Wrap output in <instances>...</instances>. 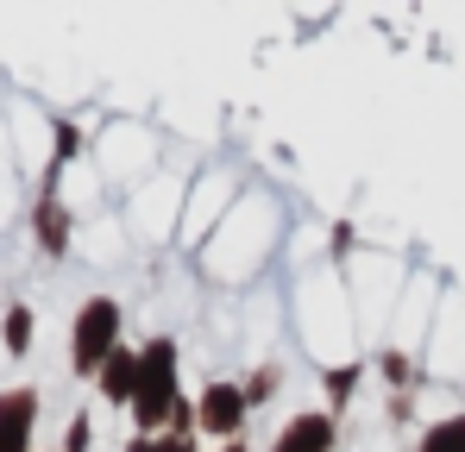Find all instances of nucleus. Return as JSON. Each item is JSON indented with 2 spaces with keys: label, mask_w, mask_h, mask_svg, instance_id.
<instances>
[{
  "label": "nucleus",
  "mask_w": 465,
  "mask_h": 452,
  "mask_svg": "<svg viewBox=\"0 0 465 452\" xmlns=\"http://www.w3.org/2000/svg\"><path fill=\"white\" fill-rule=\"evenodd\" d=\"M176 339H152L145 352H139V396H133V415H139V427L152 434L157 421H170L176 415Z\"/></svg>",
  "instance_id": "nucleus-1"
},
{
  "label": "nucleus",
  "mask_w": 465,
  "mask_h": 452,
  "mask_svg": "<svg viewBox=\"0 0 465 452\" xmlns=\"http://www.w3.org/2000/svg\"><path fill=\"white\" fill-rule=\"evenodd\" d=\"M352 383H359V365H340V371L327 377V396H333V408L346 402V389H352Z\"/></svg>",
  "instance_id": "nucleus-8"
},
{
  "label": "nucleus",
  "mask_w": 465,
  "mask_h": 452,
  "mask_svg": "<svg viewBox=\"0 0 465 452\" xmlns=\"http://www.w3.org/2000/svg\"><path fill=\"white\" fill-rule=\"evenodd\" d=\"M277 452H333V415H327V408H314V415H296V421L283 427Z\"/></svg>",
  "instance_id": "nucleus-4"
},
{
  "label": "nucleus",
  "mask_w": 465,
  "mask_h": 452,
  "mask_svg": "<svg viewBox=\"0 0 465 452\" xmlns=\"http://www.w3.org/2000/svg\"><path fill=\"white\" fill-rule=\"evenodd\" d=\"M157 452H195L189 440H157Z\"/></svg>",
  "instance_id": "nucleus-9"
},
{
  "label": "nucleus",
  "mask_w": 465,
  "mask_h": 452,
  "mask_svg": "<svg viewBox=\"0 0 465 452\" xmlns=\"http://www.w3.org/2000/svg\"><path fill=\"white\" fill-rule=\"evenodd\" d=\"M25 339H32V314H25V308H13V314H6V346H13V352H25Z\"/></svg>",
  "instance_id": "nucleus-7"
},
{
  "label": "nucleus",
  "mask_w": 465,
  "mask_h": 452,
  "mask_svg": "<svg viewBox=\"0 0 465 452\" xmlns=\"http://www.w3.org/2000/svg\"><path fill=\"white\" fill-rule=\"evenodd\" d=\"M421 452H465V415H447L421 434Z\"/></svg>",
  "instance_id": "nucleus-6"
},
{
  "label": "nucleus",
  "mask_w": 465,
  "mask_h": 452,
  "mask_svg": "<svg viewBox=\"0 0 465 452\" xmlns=\"http://www.w3.org/2000/svg\"><path fill=\"white\" fill-rule=\"evenodd\" d=\"M120 352V308L107 296H94L88 308H82V320H76V371L88 377H101V365Z\"/></svg>",
  "instance_id": "nucleus-2"
},
{
  "label": "nucleus",
  "mask_w": 465,
  "mask_h": 452,
  "mask_svg": "<svg viewBox=\"0 0 465 452\" xmlns=\"http://www.w3.org/2000/svg\"><path fill=\"white\" fill-rule=\"evenodd\" d=\"M133 452H157V447H152V440H133Z\"/></svg>",
  "instance_id": "nucleus-10"
},
{
  "label": "nucleus",
  "mask_w": 465,
  "mask_h": 452,
  "mask_svg": "<svg viewBox=\"0 0 465 452\" xmlns=\"http://www.w3.org/2000/svg\"><path fill=\"white\" fill-rule=\"evenodd\" d=\"M101 389H107V402H133L139 396V352H114L101 365Z\"/></svg>",
  "instance_id": "nucleus-5"
},
{
  "label": "nucleus",
  "mask_w": 465,
  "mask_h": 452,
  "mask_svg": "<svg viewBox=\"0 0 465 452\" xmlns=\"http://www.w3.org/2000/svg\"><path fill=\"white\" fill-rule=\"evenodd\" d=\"M245 389L239 383H208L202 389V408H195V421H202V434H214V440H232L239 434V421H245Z\"/></svg>",
  "instance_id": "nucleus-3"
}]
</instances>
